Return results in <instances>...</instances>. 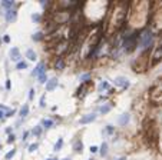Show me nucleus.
Wrapping results in <instances>:
<instances>
[{"label":"nucleus","instance_id":"1","mask_svg":"<svg viewBox=\"0 0 162 160\" xmlns=\"http://www.w3.org/2000/svg\"><path fill=\"white\" fill-rule=\"evenodd\" d=\"M152 39H154V36H152V33L148 30V31H145L142 36H141V49H146L151 43H152Z\"/></svg>","mask_w":162,"mask_h":160},{"label":"nucleus","instance_id":"2","mask_svg":"<svg viewBox=\"0 0 162 160\" xmlns=\"http://www.w3.org/2000/svg\"><path fill=\"white\" fill-rule=\"evenodd\" d=\"M115 86H118V87H121V89H128V87L131 86V83H129V80H128L126 77L118 76V77H115Z\"/></svg>","mask_w":162,"mask_h":160},{"label":"nucleus","instance_id":"3","mask_svg":"<svg viewBox=\"0 0 162 160\" xmlns=\"http://www.w3.org/2000/svg\"><path fill=\"white\" fill-rule=\"evenodd\" d=\"M95 120H96V113H88L83 117H80L79 124H89V123H92Z\"/></svg>","mask_w":162,"mask_h":160},{"label":"nucleus","instance_id":"4","mask_svg":"<svg viewBox=\"0 0 162 160\" xmlns=\"http://www.w3.org/2000/svg\"><path fill=\"white\" fill-rule=\"evenodd\" d=\"M9 54H10V59L13 60V62H20V59H22V56H20V52H19V49L17 47H11L10 49V52H9Z\"/></svg>","mask_w":162,"mask_h":160},{"label":"nucleus","instance_id":"5","mask_svg":"<svg viewBox=\"0 0 162 160\" xmlns=\"http://www.w3.org/2000/svg\"><path fill=\"white\" fill-rule=\"evenodd\" d=\"M4 17H6L7 21H16V19H17V11H16V9L7 10L6 14H4Z\"/></svg>","mask_w":162,"mask_h":160},{"label":"nucleus","instance_id":"6","mask_svg":"<svg viewBox=\"0 0 162 160\" xmlns=\"http://www.w3.org/2000/svg\"><path fill=\"white\" fill-rule=\"evenodd\" d=\"M46 70H45V64L43 63H39L34 69H33V72H32V76H34V77H39L42 73H45Z\"/></svg>","mask_w":162,"mask_h":160},{"label":"nucleus","instance_id":"7","mask_svg":"<svg viewBox=\"0 0 162 160\" xmlns=\"http://www.w3.org/2000/svg\"><path fill=\"white\" fill-rule=\"evenodd\" d=\"M57 87V79H50L46 83V92H53Z\"/></svg>","mask_w":162,"mask_h":160},{"label":"nucleus","instance_id":"8","mask_svg":"<svg viewBox=\"0 0 162 160\" xmlns=\"http://www.w3.org/2000/svg\"><path fill=\"white\" fill-rule=\"evenodd\" d=\"M129 120H131V116H129V113H123V114H121V116H119V119H118V123H119L121 126H125L126 123H129Z\"/></svg>","mask_w":162,"mask_h":160},{"label":"nucleus","instance_id":"9","mask_svg":"<svg viewBox=\"0 0 162 160\" xmlns=\"http://www.w3.org/2000/svg\"><path fill=\"white\" fill-rule=\"evenodd\" d=\"M111 109H112V103H105V104H102V106L99 107V113L106 114V113L111 112Z\"/></svg>","mask_w":162,"mask_h":160},{"label":"nucleus","instance_id":"10","mask_svg":"<svg viewBox=\"0 0 162 160\" xmlns=\"http://www.w3.org/2000/svg\"><path fill=\"white\" fill-rule=\"evenodd\" d=\"M26 57H27L29 60H32V62H34V60L37 59V56H36V53H34L33 49H27V50H26Z\"/></svg>","mask_w":162,"mask_h":160},{"label":"nucleus","instance_id":"11","mask_svg":"<svg viewBox=\"0 0 162 160\" xmlns=\"http://www.w3.org/2000/svg\"><path fill=\"white\" fill-rule=\"evenodd\" d=\"M0 4L6 9V11H7V10H11V9H14V3H13V1H10V0H4V1H1Z\"/></svg>","mask_w":162,"mask_h":160},{"label":"nucleus","instance_id":"12","mask_svg":"<svg viewBox=\"0 0 162 160\" xmlns=\"http://www.w3.org/2000/svg\"><path fill=\"white\" fill-rule=\"evenodd\" d=\"M19 114H20L22 119H24V117L29 114V104H23L22 109H20V112H19Z\"/></svg>","mask_w":162,"mask_h":160},{"label":"nucleus","instance_id":"13","mask_svg":"<svg viewBox=\"0 0 162 160\" xmlns=\"http://www.w3.org/2000/svg\"><path fill=\"white\" fill-rule=\"evenodd\" d=\"M73 150H75L76 153H82V150H83V143H82L80 140H76L75 145H73Z\"/></svg>","mask_w":162,"mask_h":160},{"label":"nucleus","instance_id":"14","mask_svg":"<svg viewBox=\"0 0 162 160\" xmlns=\"http://www.w3.org/2000/svg\"><path fill=\"white\" fill-rule=\"evenodd\" d=\"M42 126H43L45 129H50V127L53 126V120H50V119H45V120L42 122Z\"/></svg>","mask_w":162,"mask_h":160},{"label":"nucleus","instance_id":"15","mask_svg":"<svg viewBox=\"0 0 162 160\" xmlns=\"http://www.w3.org/2000/svg\"><path fill=\"white\" fill-rule=\"evenodd\" d=\"M98 89H99L101 92H102V90H106V89H109V83H108L106 80H103V82H101V83H99Z\"/></svg>","mask_w":162,"mask_h":160},{"label":"nucleus","instance_id":"16","mask_svg":"<svg viewBox=\"0 0 162 160\" xmlns=\"http://www.w3.org/2000/svg\"><path fill=\"white\" fill-rule=\"evenodd\" d=\"M32 39H33L34 41H40V40L43 39V33H42V31H37V33H34V34L32 36Z\"/></svg>","mask_w":162,"mask_h":160},{"label":"nucleus","instance_id":"17","mask_svg":"<svg viewBox=\"0 0 162 160\" xmlns=\"http://www.w3.org/2000/svg\"><path fill=\"white\" fill-rule=\"evenodd\" d=\"M42 129H43L42 126H36V127H34V129L32 130L33 136H40V134H42Z\"/></svg>","mask_w":162,"mask_h":160},{"label":"nucleus","instance_id":"18","mask_svg":"<svg viewBox=\"0 0 162 160\" xmlns=\"http://www.w3.org/2000/svg\"><path fill=\"white\" fill-rule=\"evenodd\" d=\"M62 146H63V139H62V137H59V140H57V142H56V145H55V152L60 150V149H62Z\"/></svg>","mask_w":162,"mask_h":160},{"label":"nucleus","instance_id":"19","mask_svg":"<svg viewBox=\"0 0 162 160\" xmlns=\"http://www.w3.org/2000/svg\"><path fill=\"white\" fill-rule=\"evenodd\" d=\"M16 69H17V70H23V69H27V63H26V62H19V63L16 64Z\"/></svg>","mask_w":162,"mask_h":160},{"label":"nucleus","instance_id":"20","mask_svg":"<svg viewBox=\"0 0 162 160\" xmlns=\"http://www.w3.org/2000/svg\"><path fill=\"white\" fill-rule=\"evenodd\" d=\"M39 83H42V84L47 83V76H46V72H45V73H42V74L39 76Z\"/></svg>","mask_w":162,"mask_h":160},{"label":"nucleus","instance_id":"21","mask_svg":"<svg viewBox=\"0 0 162 160\" xmlns=\"http://www.w3.org/2000/svg\"><path fill=\"white\" fill-rule=\"evenodd\" d=\"M101 155H102V157L108 155V143H103V145H102V147H101Z\"/></svg>","mask_w":162,"mask_h":160},{"label":"nucleus","instance_id":"22","mask_svg":"<svg viewBox=\"0 0 162 160\" xmlns=\"http://www.w3.org/2000/svg\"><path fill=\"white\" fill-rule=\"evenodd\" d=\"M65 67V62L62 60V59H57V62H56V69L57 70H62Z\"/></svg>","mask_w":162,"mask_h":160},{"label":"nucleus","instance_id":"23","mask_svg":"<svg viewBox=\"0 0 162 160\" xmlns=\"http://www.w3.org/2000/svg\"><path fill=\"white\" fill-rule=\"evenodd\" d=\"M14 155H16V149H11L9 153H6V156H4V157H6V160H10L13 156H14Z\"/></svg>","mask_w":162,"mask_h":160},{"label":"nucleus","instance_id":"24","mask_svg":"<svg viewBox=\"0 0 162 160\" xmlns=\"http://www.w3.org/2000/svg\"><path fill=\"white\" fill-rule=\"evenodd\" d=\"M32 20H33L34 23H39V21H40V14H39V13H33V14H32Z\"/></svg>","mask_w":162,"mask_h":160},{"label":"nucleus","instance_id":"25","mask_svg":"<svg viewBox=\"0 0 162 160\" xmlns=\"http://www.w3.org/2000/svg\"><path fill=\"white\" fill-rule=\"evenodd\" d=\"M89 79H90V73H85V74H82V76L79 77L80 82H86V80H89Z\"/></svg>","mask_w":162,"mask_h":160},{"label":"nucleus","instance_id":"26","mask_svg":"<svg viewBox=\"0 0 162 160\" xmlns=\"http://www.w3.org/2000/svg\"><path fill=\"white\" fill-rule=\"evenodd\" d=\"M37 147H39V145H37V143H33V145H30V146H29V152H30V153H33V152H36V150H37Z\"/></svg>","mask_w":162,"mask_h":160},{"label":"nucleus","instance_id":"27","mask_svg":"<svg viewBox=\"0 0 162 160\" xmlns=\"http://www.w3.org/2000/svg\"><path fill=\"white\" fill-rule=\"evenodd\" d=\"M113 126H106V129H105V133H108V134H112L113 133Z\"/></svg>","mask_w":162,"mask_h":160},{"label":"nucleus","instance_id":"28","mask_svg":"<svg viewBox=\"0 0 162 160\" xmlns=\"http://www.w3.org/2000/svg\"><path fill=\"white\" fill-rule=\"evenodd\" d=\"M33 96H34V89H30L29 90V100H33Z\"/></svg>","mask_w":162,"mask_h":160},{"label":"nucleus","instance_id":"29","mask_svg":"<svg viewBox=\"0 0 162 160\" xmlns=\"http://www.w3.org/2000/svg\"><path fill=\"white\" fill-rule=\"evenodd\" d=\"M16 114V110H11V112H7L6 114H4V117H11V116H14Z\"/></svg>","mask_w":162,"mask_h":160},{"label":"nucleus","instance_id":"30","mask_svg":"<svg viewBox=\"0 0 162 160\" xmlns=\"http://www.w3.org/2000/svg\"><path fill=\"white\" fill-rule=\"evenodd\" d=\"M14 139H16V137H14V134H13V133H11V134H9V139H7V143H13V142H14Z\"/></svg>","mask_w":162,"mask_h":160},{"label":"nucleus","instance_id":"31","mask_svg":"<svg viewBox=\"0 0 162 160\" xmlns=\"http://www.w3.org/2000/svg\"><path fill=\"white\" fill-rule=\"evenodd\" d=\"M45 97H46V96H45V94H43V96H42V97H40V104H39V106H40V107H45V106H46V104H45Z\"/></svg>","mask_w":162,"mask_h":160},{"label":"nucleus","instance_id":"32","mask_svg":"<svg viewBox=\"0 0 162 160\" xmlns=\"http://www.w3.org/2000/svg\"><path fill=\"white\" fill-rule=\"evenodd\" d=\"M3 41H4V43H9V41H10V36H9V34H4Z\"/></svg>","mask_w":162,"mask_h":160},{"label":"nucleus","instance_id":"33","mask_svg":"<svg viewBox=\"0 0 162 160\" xmlns=\"http://www.w3.org/2000/svg\"><path fill=\"white\" fill-rule=\"evenodd\" d=\"M98 152V146H90V153H96Z\"/></svg>","mask_w":162,"mask_h":160},{"label":"nucleus","instance_id":"34","mask_svg":"<svg viewBox=\"0 0 162 160\" xmlns=\"http://www.w3.org/2000/svg\"><path fill=\"white\" fill-rule=\"evenodd\" d=\"M4 114H6V113H4V110H0V120H3V119H4Z\"/></svg>","mask_w":162,"mask_h":160},{"label":"nucleus","instance_id":"35","mask_svg":"<svg viewBox=\"0 0 162 160\" xmlns=\"http://www.w3.org/2000/svg\"><path fill=\"white\" fill-rule=\"evenodd\" d=\"M6 89H10V80L6 82Z\"/></svg>","mask_w":162,"mask_h":160},{"label":"nucleus","instance_id":"36","mask_svg":"<svg viewBox=\"0 0 162 160\" xmlns=\"http://www.w3.org/2000/svg\"><path fill=\"white\" fill-rule=\"evenodd\" d=\"M27 136H29V133L26 132V133H23V137H22V139H23V140H26V137H27Z\"/></svg>","mask_w":162,"mask_h":160},{"label":"nucleus","instance_id":"37","mask_svg":"<svg viewBox=\"0 0 162 160\" xmlns=\"http://www.w3.org/2000/svg\"><path fill=\"white\" fill-rule=\"evenodd\" d=\"M0 110H6V107H4L3 104H0Z\"/></svg>","mask_w":162,"mask_h":160},{"label":"nucleus","instance_id":"38","mask_svg":"<svg viewBox=\"0 0 162 160\" xmlns=\"http://www.w3.org/2000/svg\"><path fill=\"white\" fill-rule=\"evenodd\" d=\"M115 160H126V157H118V159H115Z\"/></svg>","mask_w":162,"mask_h":160},{"label":"nucleus","instance_id":"39","mask_svg":"<svg viewBox=\"0 0 162 160\" xmlns=\"http://www.w3.org/2000/svg\"><path fill=\"white\" fill-rule=\"evenodd\" d=\"M1 41H3V40H1V39H0V44H1Z\"/></svg>","mask_w":162,"mask_h":160},{"label":"nucleus","instance_id":"40","mask_svg":"<svg viewBox=\"0 0 162 160\" xmlns=\"http://www.w3.org/2000/svg\"><path fill=\"white\" fill-rule=\"evenodd\" d=\"M63 160H70V159H63Z\"/></svg>","mask_w":162,"mask_h":160},{"label":"nucleus","instance_id":"41","mask_svg":"<svg viewBox=\"0 0 162 160\" xmlns=\"http://www.w3.org/2000/svg\"><path fill=\"white\" fill-rule=\"evenodd\" d=\"M47 160H52V159H47Z\"/></svg>","mask_w":162,"mask_h":160},{"label":"nucleus","instance_id":"42","mask_svg":"<svg viewBox=\"0 0 162 160\" xmlns=\"http://www.w3.org/2000/svg\"><path fill=\"white\" fill-rule=\"evenodd\" d=\"M0 149H1V146H0Z\"/></svg>","mask_w":162,"mask_h":160},{"label":"nucleus","instance_id":"43","mask_svg":"<svg viewBox=\"0 0 162 160\" xmlns=\"http://www.w3.org/2000/svg\"><path fill=\"white\" fill-rule=\"evenodd\" d=\"M90 160H93V159H90Z\"/></svg>","mask_w":162,"mask_h":160}]
</instances>
